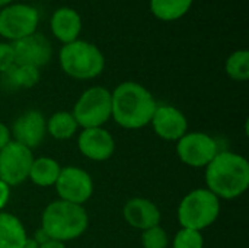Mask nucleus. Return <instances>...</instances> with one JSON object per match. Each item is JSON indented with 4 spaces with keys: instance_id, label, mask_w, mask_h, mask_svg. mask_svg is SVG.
<instances>
[{
    "instance_id": "f257e3e1",
    "label": "nucleus",
    "mask_w": 249,
    "mask_h": 248,
    "mask_svg": "<svg viewBox=\"0 0 249 248\" xmlns=\"http://www.w3.org/2000/svg\"><path fill=\"white\" fill-rule=\"evenodd\" d=\"M206 189L219 200H233L249 189L248 159L232 151H219L204 168Z\"/></svg>"
},
{
    "instance_id": "f03ea898",
    "label": "nucleus",
    "mask_w": 249,
    "mask_h": 248,
    "mask_svg": "<svg viewBox=\"0 0 249 248\" xmlns=\"http://www.w3.org/2000/svg\"><path fill=\"white\" fill-rule=\"evenodd\" d=\"M111 118L123 129L139 130L150 124L158 102L139 82H123L111 91Z\"/></svg>"
},
{
    "instance_id": "7ed1b4c3",
    "label": "nucleus",
    "mask_w": 249,
    "mask_h": 248,
    "mask_svg": "<svg viewBox=\"0 0 249 248\" xmlns=\"http://www.w3.org/2000/svg\"><path fill=\"white\" fill-rule=\"evenodd\" d=\"M89 227V215L85 206L64 200H54L41 215V229L50 240L67 243L80 238Z\"/></svg>"
},
{
    "instance_id": "20e7f679",
    "label": "nucleus",
    "mask_w": 249,
    "mask_h": 248,
    "mask_svg": "<svg viewBox=\"0 0 249 248\" xmlns=\"http://www.w3.org/2000/svg\"><path fill=\"white\" fill-rule=\"evenodd\" d=\"M58 61L61 70L77 80L95 79L105 69L102 51L95 44L83 39L63 44L58 53Z\"/></svg>"
},
{
    "instance_id": "39448f33",
    "label": "nucleus",
    "mask_w": 249,
    "mask_h": 248,
    "mask_svg": "<svg viewBox=\"0 0 249 248\" xmlns=\"http://www.w3.org/2000/svg\"><path fill=\"white\" fill-rule=\"evenodd\" d=\"M220 215V200L206 187L194 189L179 202L177 218L181 228L203 232Z\"/></svg>"
},
{
    "instance_id": "423d86ee",
    "label": "nucleus",
    "mask_w": 249,
    "mask_h": 248,
    "mask_svg": "<svg viewBox=\"0 0 249 248\" xmlns=\"http://www.w3.org/2000/svg\"><path fill=\"white\" fill-rule=\"evenodd\" d=\"M111 91L104 86H90L77 98L71 114L80 129L104 127L111 120Z\"/></svg>"
},
{
    "instance_id": "0eeeda50",
    "label": "nucleus",
    "mask_w": 249,
    "mask_h": 248,
    "mask_svg": "<svg viewBox=\"0 0 249 248\" xmlns=\"http://www.w3.org/2000/svg\"><path fill=\"white\" fill-rule=\"evenodd\" d=\"M38 23L39 13L31 4L15 3L0 10V37L12 42L36 32Z\"/></svg>"
},
{
    "instance_id": "6e6552de",
    "label": "nucleus",
    "mask_w": 249,
    "mask_h": 248,
    "mask_svg": "<svg viewBox=\"0 0 249 248\" xmlns=\"http://www.w3.org/2000/svg\"><path fill=\"white\" fill-rule=\"evenodd\" d=\"M217 152L219 146L216 139L203 132H187L177 142L179 161L191 168H206Z\"/></svg>"
},
{
    "instance_id": "1a4fd4ad",
    "label": "nucleus",
    "mask_w": 249,
    "mask_h": 248,
    "mask_svg": "<svg viewBox=\"0 0 249 248\" xmlns=\"http://www.w3.org/2000/svg\"><path fill=\"white\" fill-rule=\"evenodd\" d=\"M60 200L85 206V203L92 197L95 186L90 174L79 167L67 165L61 167L60 175L54 184Z\"/></svg>"
},
{
    "instance_id": "9d476101",
    "label": "nucleus",
    "mask_w": 249,
    "mask_h": 248,
    "mask_svg": "<svg viewBox=\"0 0 249 248\" xmlns=\"http://www.w3.org/2000/svg\"><path fill=\"white\" fill-rule=\"evenodd\" d=\"M32 161V151L12 140L0 151V180L9 187L20 186L29 177Z\"/></svg>"
},
{
    "instance_id": "9b49d317",
    "label": "nucleus",
    "mask_w": 249,
    "mask_h": 248,
    "mask_svg": "<svg viewBox=\"0 0 249 248\" xmlns=\"http://www.w3.org/2000/svg\"><path fill=\"white\" fill-rule=\"evenodd\" d=\"M10 134L12 140L32 151L38 148L47 136V118L39 110H26L13 121Z\"/></svg>"
},
{
    "instance_id": "f8f14e48",
    "label": "nucleus",
    "mask_w": 249,
    "mask_h": 248,
    "mask_svg": "<svg viewBox=\"0 0 249 248\" xmlns=\"http://www.w3.org/2000/svg\"><path fill=\"white\" fill-rule=\"evenodd\" d=\"M10 44L15 53L16 64H26V66H34L36 69H41L51 60L53 47L44 34L34 32Z\"/></svg>"
},
{
    "instance_id": "ddd939ff",
    "label": "nucleus",
    "mask_w": 249,
    "mask_h": 248,
    "mask_svg": "<svg viewBox=\"0 0 249 248\" xmlns=\"http://www.w3.org/2000/svg\"><path fill=\"white\" fill-rule=\"evenodd\" d=\"M77 149L89 161L104 162L114 155L115 140L104 127L82 129L77 136Z\"/></svg>"
},
{
    "instance_id": "4468645a",
    "label": "nucleus",
    "mask_w": 249,
    "mask_h": 248,
    "mask_svg": "<svg viewBox=\"0 0 249 248\" xmlns=\"http://www.w3.org/2000/svg\"><path fill=\"white\" fill-rule=\"evenodd\" d=\"M153 132L166 142H178L188 132V120L185 114L174 105H158L150 120Z\"/></svg>"
},
{
    "instance_id": "2eb2a0df",
    "label": "nucleus",
    "mask_w": 249,
    "mask_h": 248,
    "mask_svg": "<svg viewBox=\"0 0 249 248\" xmlns=\"http://www.w3.org/2000/svg\"><path fill=\"white\" fill-rule=\"evenodd\" d=\"M123 216L131 228L140 231L160 225L162 219V213L158 205L146 197H133L127 200L123 208Z\"/></svg>"
},
{
    "instance_id": "dca6fc26",
    "label": "nucleus",
    "mask_w": 249,
    "mask_h": 248,
    "mask_svg": "<svg viewBox=\"0 0 249 248\" xmlns=\"http://www.w3.org/2000/svg\"><path fill=\"white\" fill-rule=\"evenodd\" d=\"M53 35L63 44L79 39L82 31V18L71 7H58L50 20Z\"/></svg>"
},
{
    "instance_id": "f3484780",
    "label": "nucleus",
    "mask_w": 249,
    "mask_h": 248,
    "mask_svg": "<svg viewBox=\"0 0 249 248\" xmlns=\"http://www.w3.org/2000/svg\"><path fill=\"white\" fill-rule=\"evenodd\" d=\"M41 79L39 69L26 64H13L9 70L1 73V88L7 91L31 89Z\"/></svg>"
},
{
    "instance_id": "a211bd4d",
    "label": "nucleus",
    "mask_w": 249,
    "mask_h": 248,
    "mask_svg": "<svg viewBox=\"0 0 249 248\" xmlns=\"http://www.w3.org/2000/svg\"><path fill=\"white\" fill-rule=\"evenodd\" d=\"M28 238L22 221L10 213L0 212V248H23Z\"/></svg>"
},
{
    "instance_id": "6ab92c4d",
    "label": "nucleus",
    "mask_w": 249,
    "mask_h": 248,
    "mask_svg": "<svg viewBox=\"0 0 249 248\" xmlns=\"http://www.w3.org/2000/svg\"><path fill=\"white\" fill-rule=\"evenodd\" d=\"M60 171H61V165L54 158L50 156L34 158L28 180H31L35 186L42 189L53 187L60 175Z\"/></svg>"
},
{
    "instance_id": "aec40b11",
    "label": "nucleus",
    "mask_w": 249,
    "mask_h": 248,
    "mask_svg": "<svg viewBox=\"0 0 249 248\" xmlns=\"http://www.w3.org/2000/svg\"><path fill=\"white\" fill-rule=\"evenodd\" d=\"M79 124L71 111H57L47 118V134L55 140H69L79 132Z\"/></svg>"
},
{
    "instance_id": "412c9836",
    "label": "nucleus",
    "mask_w": 249,
    "mask_h": 248,
    "mask_svg": "<svg viewBox=\"0 0 249 248\" xmlns=\"http://www.w3.org/2000/svg\"><path fill=\"white\" fill-rule=\"evenodd\" d=\"M194 0H150L152 13L163 20L174 22L181 19L193 6Z\"/></svg>"
},
{
    "instance_id": "4be33fe9",
    "label": "nucleus",
    "mask_w": 249,
    "mask_h": 248,
    "mask_svg": "<svg viewBox=\"0 0 249 248\" xmlns=\"http://www.w3.org/2000/svg\"><path fill=\"white\" fill-rule=\"evenodd\" d=\"M226 75L236 82H247L249 79V51L236 50L225 63Z\"/></svg>"
},
{
    "instance_id": "5701e85b",
    "label": "nucleus",
    "mask_w": 249,
    "mask_h": 248,
    "mask_svg": "<svg viewBox=\"0 0 249 248\" xmlns=\"http://www.w3.org/2000/svg\"><path fill=\"white\" fill-rule=\"evenodd\" d=\"M172 248H204V237L198 231L181 228L174 235Z\"/></svg>"
},
{
    "instance_id": "b1692460",
    "label": "nucleus",
    "mask_w": 249,
    "mask_h": 248,
    "mask_svg": "<svg viewBox=\"0 0 249 248\" xmlns=\"http://www.w3.org/2000/svg\"><path fill=\"white\" fill-rule=\"evenodd\" d=\"M142 246L143 248H168L169 237L168 232L160 227H152L142 231Z\"/></svg>"
},
{
    "instance_id": "393cba45",
    "label": "nucleus",
    "mask_w": 249,
    "mask_h": 248,
    "mask_svg": "<svg viewBox=\"0 0 249 248\" xmlns=\"http://www.w3.org/2000/svg\"><path fill=\"white\" fill-rule=\"evenodd\" d=\"M15 64V53L10 42H0V75Z\"/></svg>"
},
{
    "instance_id": "a878e982",
    "label": "nucleus",
    "mask_w": 249,
    "mask_h": 248,
    "mask_svg": "<svg viewBox=\"0 0 249 248\" xmlns=\"http://www.w3.org/2000/svg\"><path fill=\"white\" fill-rule=\"evenodd\" d=\"M10 189L12 187H9L4 181L0 180V212L4 210V208L10 200Z\"/></svg>"
},
{
    "instance_id": "bb28decb",
    "label": "nucleus",
    "mask_w": 249,
    "mask_h": 248,
    "mask_svg": "<svg viewBox=\"0 0 249 248\" xmlns=\"http://www.w3.org/2000/svg\"><path fill=\"white\" fill-rule=\"evenodd\" d=\"M12 142V134H10V127H7L4 123L0 121V151Z\"/></svg>"
},
{
    "instance_id": "cd10ccee",
    "label": "nucleus",
    "mask_w": 249,
    "mask_h": 248,
    "mask_svg": "<svg viewBox=\"0 0 249 248\" xmlns=\"http://www.w3.org/2000/svg\"><path fill=\"white\" fill-rule=\"evenodd\" d=\"M32 238H34V240H35V241H36L39 246H41V244H44L45 241H48V240H50V238L47 237V234H45V232H44L41 228L35 231V234H34V237H32Z\"/></svg>"
},
{
    "instance_id": "c85d7f7f",
    "label": "nucleus",
    "mask_w": 249,
    "mask_h": 248,
    "mask_svg": "<svg viewBox=\"0 0 249 248\" xmlns=\"http://www.w3.org/2000/svg\"><path fill=\"white\" fill-rule=\"evenodd\" d=\"M39 248H66V244L60 243V241H55V240H48L44 244H41Z\"/></svg>"
},
{
    "instance_id": "c756f323",
    "label": "nucleus",
    "mask_w": 249,
    "mask_h": 248,
    "mask_svg": "<svg viewBox=\"0 0 249 248\" xmlns=\"http://www.w3.org/2000/svg\"><path fill=\"white\" fill-rule=\"evenodd\" d=\"M23 248H39V244L32 237H28L25 244H23Z\"/></svg>"
},
{
    "instance_id": "7c9ffc66",
    "label": "nucleus",
    "mask_w": 249,
    "mask_h": 248,
    "mask_svg": "<svg viewBox=\"0 0 249 248\" xmlns=\"http://www.w3.org/2000/svg\"><path fill=\"white\" fill-rule=\"evenodd\" d=\"M12 3V0H0V7L3 9L4 6H7V4H10Z\"/></svg>"
}]
</instances>
